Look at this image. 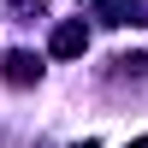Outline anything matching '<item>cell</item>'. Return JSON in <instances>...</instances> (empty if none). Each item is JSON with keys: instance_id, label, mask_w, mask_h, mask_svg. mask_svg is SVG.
Returning a JSON list of instances; mask_svg holds the SVG:
<instances>
[{"instance_id": "obj_3", "label": "cell", "mask_w": 148, "mask_h": 148, "mask_svg": "<svg viewBox=\"0 0 148 148\" xmlns=\"http://www.w3.org/2000/svg\"><path fill=\"white\" fill-rule=\"evenodd\" d=\"M125 148H148V136H136V142H125Z\"/></svg>"}, {"instance_id": "obj_1", "label": "cell", "mask_w": 148, "mask_h": 148, "mask_svg": "<svg viewBox=\"0 0 148 148\" xmlns=\"http://www.w3.org/2000/svg\"><path fill=\"white\" fill-rule=\"evenodd\" d=\"M47 47H53V59H77L83 47H89V30H83V24H59Z\"/></svg>"}, {"instance_id": "obj_2", "label": "cell", "mask_w": 148, "mask_h": 148, "mask_svg": "<svg viewBox=\"0 0 148 148\" xmlns=\"http://www.w3.org/2000/svg\"><path fill=\"white\" fill-rule=\"evenodd\" d=\"M36 77H42V65L30 53H6V83H36Z\"/></svg>"}]
</instances>
